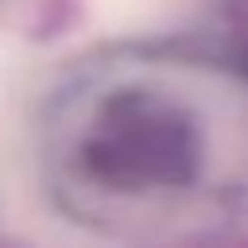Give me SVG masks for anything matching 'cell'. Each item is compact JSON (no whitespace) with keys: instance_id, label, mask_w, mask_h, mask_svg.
Segmentation results:
<instances>
[{"instance_id":"6da1fadb","label":"cell","mask_w":248,"mask_h":248,"mask_svg":"<svg viewBox=\"0 0 248 248\" xmlns=\"http://www.w3.org/2000/svg\"><path fill=\"white\" fill-rule=\"evenodd\" d=\"M182 0H89L93 16L112 31H143L163 23Z\"/></svg>"},{"instance_id":"7a4b0ae2","label":"cell","mask_w":248,"mask_h":248,"mask_svg":"<svg viewBox=\"0 0 248 248\" xmlns=\"http://www.w3.org/2000/svg\"><path fill=\"white\" fill-rule=\"evenodd\" d=\"M23 74H27V54L16 39L0 35V132L12 116V105L19 97V85H23Z\"/></svg>"}]
</instances>
